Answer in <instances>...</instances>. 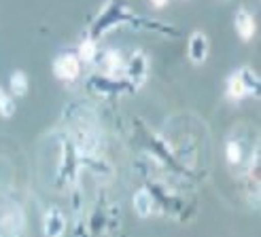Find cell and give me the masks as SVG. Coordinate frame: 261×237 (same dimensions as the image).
I'll return each mask as SVG.
<instances>
[{"instance_id": "9", "label": "cell", "mask_w": 261, "mask_h": 237, "mask_svg": "<svg viewBox=\"0 0 261 237\" xmlns=\"http://www.w3.org/2000/svg\"><path fill=\"white\" fill-rule=\"evenodd\" d=\"M225 157H227V163L231 165H238L242 161V146L238 142H227L225 146Z\"/></svg>"}, {"instance_id": "7", "label": "cell", "mask_w": 261, "mask_h": 237, "mask_svg": "<svg viewBox=\"0 0 261 237\" xmlns=\"http://www.w3.org/2000/svg\"><path fill=\"white\" fill-rule=\"evenodd\" d=\"M134 210L140 218H147L151 212H153V197L147 189H140L136 195H134Z\"/></svg>"}, {"instance_id": "10", "label": "cell", "mask_w": 261, "mask_h": 237, "mask_svg": "<svg viewBox=\"0 0 261 237\" xmlns=\"http://www.w3.org/2000/svg\"><path fill=\"white\" fill-rule=\"evenodd\" d=\"M79 55H81V60L91 62V60L96 57V43L94 41H83L79 45Z\"/></svg>"}, {"instance_id": "3", "label": "cell", "mask_w": 261, "mask_h": 237, "mask_svg": "<svg viewBox=\"0 0 261 237\" xmlns=\"http://www.w3.org/2000/svg\"><path fill=\"white\" fill-rule=\"evenodd\" d=\"M54 72L62 81H74L81 72V64L76 60V55H62L54 64Z\"/></svg>"}, {"instance_id": "1", "label": "cell", "mask_w": 261, "mask_h": 237, "mask_svg": "<svg viewBox=\"0 0 261 237\" xmlns=\"http://www.w3.org/2000/svg\"><path fill=\"white\" fill-rule=\"evenodd\" d=\"M257 89V76L251 70H238L227 78V96L231 100H242Z\"/></svg>"}, {"instance_id": "11", "label": "cell", "mask_w": 261, "mask_h": 237, "mask_svg": "<svg viewBox=\"0 0 261 237\" xmlns=\"http://www.w3.org/2000/svg\"><path fill=\"white\" fill-rule=\"evenodd\" d=\"M13 112H15V104H13L11 98L5 94L3 89H0V114H3V116H11Z\"/></svg>"}, {"instance_id": "8", "label": "cell", "mask_w": 261, "mask_h": 237, "mask_svg": "<svg viewBox=\"0 0 261 237\" xmlns=\"http://www.w3.org/2000/svg\"><path fill=\"white\" fill-rule=\"evenodd\" d=\"M11 89L15 96H25V91H28V76L23 72H13L11 74Z\"/></svg>"}, {"instance_id": "6", "label": "cell", "mask_w": 261, "mask_h": 237, "mask_svg": "<svg viewBox=\"0 0 261 237\" xmlns=\"http://www.w3.org/2000/svg\"><path fill=\"white\" fill-rule=\"evenodd\" d=\"M236 30H238L242 41H249V38H253L255 30H257V23H255V19H253V15L249 11L242 9V11L236 13Z\"/></svg>"}, {"instance_id": "4", "label": "cell", "mask_w": 261, "mask_h": 237, "mask_svg": "<svg viewBox=\"0 0 261 237\" xmlns=\"http://www.w3.org/2000/svg\"><path fill=\"white\" fill-rule=\"evenodd\" d=\"M64 229H66V218L60 210H49L47 216H45V222H43V231H45V237H62Z\"/></svg>"}, {"instance_id": "2", "label": "cell", "mask_w": 261, "mask_h": 237, "mask_svg": "<svg viewBox=\"0 0 261 237\" xmlns=\"http://www.w3.org/2000/svg\"><path fill=\"white\" fill-rule=\"evenodd\" d=\"M23 212L21 208H9L0 214V237H21L23 235Z\"/></svg>"}, {"instance_id": "12", "label": "cell", "mask_w": 261, "mask_h": 237, "mask_svg": "<svg viewBox=\"0 0 261 237\" xmlns=\"http://www.w3.org/2000/svg\"><path fill=\"white\" fill-rule=\"evenodd\" d=\"M151 3H153V7H164L168 0H151Z\"/></svg>"}, {"instance_id": "5", "label": "cell", "mask_w": 261, "mask_h": 237, "mask_svg": "<svg viewBox=\"0 0 261 237\" xmlns=\"http://www.w3.org/2000/svg\"><path fill=\"white\" fill-rule=\"evenodd\" d=\"M208 55V41L202 32H195L189 41V57L193 64H202Z\"/></svg>"}]
</instances>
